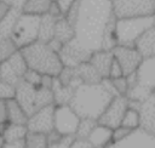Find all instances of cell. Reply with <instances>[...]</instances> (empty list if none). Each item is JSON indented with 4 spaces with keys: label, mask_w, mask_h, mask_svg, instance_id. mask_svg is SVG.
Here are the masks:
<instances>
[{
    "label": "cell",
    "mask_w": 155,
    "mask_h": 148,
    "mask_svg": "<svg viewBox=\"0 0 155 148\" xmlns=\"http://www.w3.org/2000/svg\"><path fill=\"white\" fill-rule=\"evenodd\" d=\"M28 132L29 131H28L27 125L7 124L2 136H4L5 142H16V141H23L25 136L28 135Z\"/></svg>",
    "instance_id": "4316f807"
},
{
    "label": "cell",
    "mask_w": 155,
    "mask_h": 148,
    "mask_svg": "<svg viewBox=\"0 0 155 148\" xmlns=\"http://www.w3.org/2000/svg\"><path fill=\"white\" fill-rule=\"evenodd\" d=\"M115 19L113 1L78 0V13L73 24L75 40L91 53L102 50L104 34Z\"/></svg>",
    "instance_id": "6da1fadb"
},
{
    "label": "cell",
    "mask_w": 155,
    "mask_h": 148,
    "mask_svg": "<svg viewBox=\"0 0 155 148\" xmlns=\"http://www.w3.org/2000/svg\"><path fill=\"white\" fill-rule=\"evenodd\" d=\"M110 1H113V2H114V1H115V0H110Z\"/></svg>",
    "instance_id": "ee69618b"
},
{
    "label": "cell",
    "mask_w": 155,
    "mask_h": 148,
    "mask_svg": "<svg viewBox=\"0 0 155 148\" xmlns=\"http://www.w3.org/2000/svg\"><path fill=\"white\" fill-rule=\"evenodd\" d=\"M0 79H1V78H0Z\"/></svg>",
    "instance_id": "7dc6e473"
},
{
    "label": "cell",
    "mask_w": 155,
    "mask_h": 148,
    "mask_svg": "<svg viewBox=\"0 0 155 148\" xmlns=\"http://www.w3.org/2000/svg\"><path fill=\"white\" fill-rule=\"evenodd\" d=\"M81 118L69 106H56L54 108V131L63 137H75Z\"/></svg>",
    "instance_id": "ba28073f"
},
{
    "label": "cell",
    "mask_w": 155,
    "mask_h": 148,
    "mask_svg": "<svg viewBox=\"0 0 155 148\" xmlns=\"http://www.w3.org/2000/svg\"><path fill=\"white\" fill-rule=\"evenodd\" d=\"M57 18L50 16L48 13L41 16L40 27H39V39L38 41L50 44L54 38V27Z\"/></svg>",
    "instance_id": "7402d4cb"
},
{
    "label": "cell",
    "mask_w": 155,
    "mask_h": 148,
    "mask_svg": "<svg viewBox=\"0 0 155 148\" xmlns=\"http://www.w3.org/2000/svg\"><path fill=\"white\" fill-rule=\"evenodd\" d=\"M138 84L155 90V58H145L137 69Z\"/></svg>",
    "instance_id": "e0dca14e"
},
{
    "label": "cell",
    "mask_w": 155,
    "mask_h": 148,
    "mask_svg": "<svg viewBox=\"0 0 155 148\" xmlns=\"http://www.w3.org/2000/svg\"><path fill=\"white\" fill-rule=\"evenodd\" d=\"M91 55L92 53L85 50L75 40V38L68 44L63 45V47L59 51V57L62 59V63L64 67H68V68H76L81 63L88 62L91 58Z\"/></svg>",
    "instance_id": "7c38bea8"
},
{
    "label": "cell",
    "mask_w": 155,
    "mask_h": 148,
    "mask_svg": "<svg viewBox=\"0 0 155 148\" xmlns=\"http://www.w3.org/2000/svg\"><path fill=\"white\" fill-rule=\"evenodd\" d=\"M22 15V8H17V7H11V10L8 11L7 16L4 18V21L0 23V36L2 39L5 38H10L11 32L18 19V17Z\"/></svg>",
    "instance_id": "484cf974"
},
{
    "label": "cell",
    "mask_w": 155,
    "mask_h": 148,
    "mask_svg": "<svg viewBox=\"0 0 155 148\" xmlns=\"http://www.w3.org/2000/svg\"><path fill=\"white\" fill-rule=\"evenodd\" d=\"M40 19V16L27 15L23 12L18 17L10 35V39L13 41L18 50H22L38 41Z\"/></svg>",
    "instance_id": "8992f818"
},
{
    "label": "cell",
    "mask_w": 155,
    "mask_h": 148,
    "mask_svg": "<svg viewBox=\"0 0 155 148\" xmlns=\"http://www.w3.org/2000/svg\"><path fill=\"white\" fill-rule=\"evenodd\" d=\"M154 1H155V0H154Z\"/></svg>",
    "instance_id": "bcb514c9"
},
{
    "label": "cell",
    "mask_w": 155,
    "mask_h": 148,
    "mask_svg": "<svg viewBox=\"0 0 155 148\" xmlns=\"http://www.w3.org/2000/svg\"><path fill=\"white\" fill-rule=\"evenodd\" d=\"M111 84L119 96H126L128 92V84L126 80V76H121L117 79H110Z\"/></svg>",
    "instance_id": "d6a6232c"
},
{
    "label": "cell",
    "mask_w": 155,
    "mask_h": 148,
    "mask_svg": "<svg viewBox=\"0 0 155 148\" xmlns=\"http://www.w3.org/2000/svg\"><path fill=\"white\" fill-rule=\"evenodd\" d=\"M76 69V74L81 79L82 84H87V85H93V84H99L102 82L103 78L98 74V72L93 68V66L90 62H85L81 63L79 67L75 68Z\"/></svg>",
    "instance_id": "cb8c5ba5"
},
{
    "label": "cell",
    "mask_w": 155,
    "mask_h": 148,
    "mask_svg": "<svg viewBox=\"0 0 155 148\" xmlns=\"http://www.w3.org/2000/svg\"><path fill=\"white\" fill-rule=\"evenodd\" d=\"M111 52L114 55V58L121 66L125 76L126 75H130V74H132L134 72H137V69L139 68L140 63L144 59L136 47L119 46L117 45Z\"/></svg>",
    "instance_id": "4fadbf2b"
},
{
    "label": "cell",
    "mask_w": 155,
    "mask_h": 148,
    "mask_svg": "<svg viewBox=\"0 0 155 148\" xmlns=\"http://www.w3.org/2000/svg\"><path fill=\"white\" fill-rule=\"evenodd\" d=\"M25 82L33 85V86H41V80H42V75L31 70V69H28V72L25 73L24 75V79H23Z\"/></svg>",
    "instance_id": "836d02e7"
},
{
    "label": "cell",
    "mask_w": 155,
    "mask_h": 148,
    "mask_svg": "<svg viewBox=\"0 0 155 148\" xmlns=\"http://www.w3.org/2000/svg\"><path fill=\"white\" fill-rule=\"evenodd\" d=\"M8 124L7 121V103L6 101L0 99V125Z\"/></svg>",
    "instance_id": "74e56055"
},
{
    "label": "cell",
    "mask_w": 155,
    "mask_h": 148,
    "mask_svg": "<svg viewBox=\"0 0 155 148\" xmlns=\"http://www.w3.org/2000/svg\"><path fill=\"white\" fill-rule=\"evenodd\" d=\"M10 10H11V6L0 0V23H1V22L4 21V18L7 16V13H8Z\"/></svg>",
    "instance_id": "ab89813d"
},
{
    "label": "cell",
    "mask_w": 155,
    "mask_h": 148,
    "mask_svg": "<svg viewBox=\"0 0 155 148\" xmlns=\"http://www.w3.org/2000/svg\"><path fill=\"white\" fill-rule=\"evenodd\" d=\"M154 25L153 17L121 18L115 22V36L119 46L134 47L138 39Z\"/></svg>",
    "instance_id": "5b68a950"
},
{
    "label": "cell",
    "mask_w": 155,
    "mask_h": 148,
    "mask_svg": "<svg viewBox=\"0 0 155 148\" xmlns=\"http://www.w3.org/2000/svg\"><path fill=\"white\" fill-rule=\"evenodd\" d=\"M70 148H93V146L90 143L88 140H81V138H75L73 140Z\"/></svg>",
    "instance_id": "8d00e7d4"
},
{
    "label": "cell",
    "mask_w": 155,
    "mask_h": 148,
    "mask_svg": "<svg viewBox=\"0 0 155 148\" xmlns=\"http://www.w3.org/2000/svg\"><path fill=\"white\" fill-rule=\"evenodd\" d=\"M15 99L21 104L24 112L30 116L36 110L54 104L53 93L51 89L42 86H33L24 80L16 86V97Z\"/></svg>",
    "instance_id": "277c9868"
},
{
    "label": "cell",
    "mask_w": 155,
    "mask_h": 148,
    "mask_svg": "<svg viewBox=\"0 0 155 148\" xmlns=\"http://www.w3.org/2000/svg\"><path fill=\"white\" fill-rule=\"evenodd\" d=\"M140 129L155 136V90L140 104Z\"/></svg>",
    "instance_id": "9a60e30c"
},
{
    "label": "cell",
    "mask_w": 155,
    "mask_h": 148,
    "mask_svg": "<svg viewBox=\"0 0 155 148\" xmlns=\"http://www.w3.org/2000/svg\"><path fill=\"white\" fill-rule=\"evenodd\" d=\"M52 1H58V0H52Z\"/></svg>",
    "instance_id": "f6af8a7d"
},
{
    "label": "cell",
    "mask_w": 155,
    "mask_h": 148,
    "mask_svg": "<svg viewBox=\"0 0 155 148\" xmlns=\"http://www.w3.org/2000/svg\"><path fill=\"white\" fill-rule=\"evenodd\" d=\"M73 140H74V137H63L62 141H59L58 143H54V144H50L48 148H70Z\"/></svg>",
    "instance_id": "f35d334b"
},
{
    "label": "cell",
    "mask_w": 155,
    "mask_h": 148,
    "mask_svg": "<svg viewBox=\"0 0 155 148\" xmlns=\"http://www.w3.org/2000/svg\"><path fill=\"white\" fill-rule=\"evenodd\" d=\"M113 61H114V55L111 51L99 50L91 55V58L88 62L93 66V68L98 72V74L103 79H107L109 76V70Z\"/></svg>",
    "instance_id": "2e32d148"
},
{
    "label": "cell",
    "mask_w": 155,
    "mask_h": 148,
    "mask_svg": "<svg viewBox=\"0 0 155 148\" xmlns=\"http://www.w3.org/2000/svg\"><path fill=\"white\" fill-rule=\"evenodd\" d=\"M128 108V99L126 96H115L105 110L102 113L97 123L99 125L107 126L111 130L121 126L122 118Z\"/></svg>",
    "instance_id": "30bf717a"
},
{
    "label": "cell",
    "mask_w": 155,
    "mask_h": 148,
    "mask_svg": "<svg viewBox=\"0 0 155 148\" xmlns=\"http://www.w3.org/2000/svg\"><path fill=\"white\" fill-rule=\"evenodd\" d=\"M18 51L16 45L10 38L0 39V63L7 61L12 55H15Z\"/></svg>",
    "instance_id": "4dcf8cb0"
},
{
    "label": "cell",
    "mask_w": 155,
    "mask_h": 148,
    "mask_svg": "<svg viewBox=\"0 0 155 148\" xmlns=\"http://www.w3.org/2000/svg\"><path fill=\"white\" fill-rule=\"evenodd\" d=\"M51 90H52V93H53L54 106L70 104L71 98H73L74 92H75V89H73L71 86H64V85H62L57 78H54L53 85H52V89Z\"/></svg>",
    "instance_id": "44dd1931"
},
{
    "label": "cell",
    "mask_w": 155,
    "mask_h": 148,
    "mask_svg": "<svg viewBox=\"0 0 155 148\" xmlns=\"http://www.w3.org/2000/svg\"><path fill=\"white\" fill-rule=\"evenodd\" d=\"M142 57L145 58H155V28L151 27L148 29L136 42L134 46Z\"/></svg>",
    "instance_id": "ac0fdd59"
},
{
    "label": "cell",
    "mask_w": 155,
    "mask_h": 148,
    "mask_svg": "<svg viewBox=\"0 0 155 148\" xmlns=\"http://www.w3.org/2000/svg\"><path fill=\"white\" fill-rule=\"evenodd\" d=\"M54 104L44 107L31 114L28 119L27 127L29 132L48 135L54 130Z\"/></svg>",
    "instance_id": "8fae6325"
},
{
    "label": "cell",
    "mask_w": 155,
    "mask_h": 148,
    "mask_svg": "<svg viewBox=\"0 0 155 148\" xmlns=\"http://www.w3.org/2000/svg\"><path fill=\"white\" fill-rule=\"evenodd\" d=\"M111 138L113 130L107 126L97 124L87 140L93 146V148H108L111 144Z\"/></svg>",
    "instance_id": "ffe728a7"
},
{
    "label": "cell",
    "mask_w": 155,
    "mask_h": 148,
    "mask_svg": "<svg viewBox=\"0 0 155 148\" xmlns=\"http://www.w3.org/2000/svg\"><path fill=\"white\" fill-rule=\"evenodd\" d=\"M48 137L45 133L28 132L24 138V148H48Z\"/></svg>",
    "instance_id": "83f0119b"
},
{
    "label": "cell",
    "mask_w": 155,
    "mask_h": 148,
    "mask_svg": "<svg viewBox=\"0 0 155 148\" xmlns=\"http://www.w3.org/2000/svg\"><path fill=\"white\" fill-rule=\"evenodd\" d=\"M121 126L128 129V130H138L140 129V114H139V110L136 109V108H132V107H128L124 118H122V121H121Z\"/></svg>",
    "instance_id": "f1b7e54d"
},
{
    "label": "cell",
    "mask_w": 155,
    "mask_h": 148,
    "mask_svg": "<svg viewBox=\"0 0 155 148\" xmlns=\"http://www.w3.org/2000/svg\"><path fill=\"white\" fill-rule=\"evenodd\" d=\"M19 51L22 52L28 68L41 75L57 78L64 68L59 53L48 44L35 41Z\"/></svg>",
    "instance_id": "3957f363"
},
{
    "label": "cell",
    "mask_w": 155,
    "mask_h": 148,
    "mask_svg": "<svg viewBox=\"0 0 155 148\" xmlns=\"http://www.w3.org/2000/svg\"><path fill=\"white\" fill-rule=\"evenodd\" d=\"M1 1L6 2L11 7H17V8H22L25 2V0H1Z\"/></svg>",
    "instance_id": "b9f144b4"
},
{
    "label": "cell",
    "mask_w": 155,
    "mask_h": 148,
    "mask_svg": "<svg viewBox=\"0 0 155 148\" xmlns=\"http://www.w3.org/2000/svg\"><path fill=\"white\" fill-rule=\"evenodd\" d=\"M97 124H98L97 120H93V119H86V118L81 119L80 124H79V127H78V131L75 133V138L87 140Z\"/></svg>",
    "instance_id": "f546056e"
},
{
    "label": "cell",
    "mask_w": 155,
    "mask_h": 148,
    "mask_svg": "<svg viewBox=\"0 0 155 148\" xmlns=\"http://www.w3.org/2000/svg\"><path fill=\"white\" fill-rule=\"evenodd\" d=\"M7 103V121L8 124L15 125H27L28 123V114L21 107V104L16 99H10Z\"/></svg>",
    "instance_id": "603a6c76"
},
{
    "label": "cell",
    "mask_w": 155,
    "mask_h": 148,
    "mask_svg": "<svg viewBox=\"0 0 155 148\" xmlns=\"http://www.w3.org/2000/svg\"><path fill=\"white\" fill-rule=\"evenodd\" d=\"M51 4L52 0H25L22 7V12L27 15H34L41 17L48 13Z\"/></svg>",
    "instance_id": "d4e9b609"
},
{
    "label": "cell",
    "mask_w": 155,
    "mask_h": 148,
    "mask_svg": "<svg viewBox=\"0 0 155 148\" xmlns=\"http://www.w3.org/2000/svg\"><path fill=\"white\" fill-rule=\"evenodd\" d=\"M75 38V30L74 25L65 18L61 17L56 21V27H54V38L53 40L59 42L62 46L68 44Z\"/></svg>",
    "instance_id": "d6986e66"
},
{
    "label": "cell",
    "mask_w": 155,
    "mask_h": 148,
    "mask_svg": "<svg viewBox=\"0 0 155 148\" xmlns=\"http://www.w3.org/2000/svg\"><path fill=\"white\" fill-rule=\"evenodd\" d=\"M113 12L116 19L153 17L155 15L154 0H115L113 2Z\"/></svg>",
    "instance_id": "52a82bcc"
},
{
    "label": "cell",
    "mask_w": 155,
    "mask_h": 148,
    "mask_svg": "<svg viewBox=\"0 0 155 148\" xmlns=\"http://www.w3.org/2000/svg\"><path fill=\"white\" fill-rule=\"evenodd\" d=\"M121 76H125L124 74V70L121 68V66L119 64V62L114 58L111 66H110V70H109V79H117V78H121Z\"/></svg>",
    "instance_id": "d590c367"
},
{
    "label": "cell",
    "mask_w": 155,
    "mask_h": 148,
    "mask_svg": "<svg viewBox=\"0 0 155 148\" xmlns=\"http://www.w3.org/2000/svg\"><path fill=\"white\" fill-rule=\"evenodd\" d=\"M132 132V130H128L124 126H119L116 129L113 130V138H111V143H117L122 140H125L127 136H130V133Z\"/></svg>",
    "instance_id": "e575fe53"
},
{
    "label": "cell",
    "mask_w": 155,
    "mask_h": 148,
    "mask_svg": "<svg viewBox=\"0 0 155 148\" xmlns=\"http://www.w3.org/2000/svg\"><path fill=\"white\" fill-rule=\"evenodd\" d=\"M108 148H155V136L143 129L134 130L125 140L111 143Z\"/></svg>",
    "instance_id": "5bb4252c"
},
{
    "label": "cell",
    "mask_w": 155,
    "mask_h": 148,
    "mask_svg": "<svg viewBox=\"0 0 155 148\" xmlns=\"http://www.w3.org/2000/svg\"><path fill=\"white\" fill-rule=\"evenodd\" d=\"M15 97H16V86L7 81L0 80V99L7 102L10 99H15Z\"/></svg>",
    "instance_id": "1f68e13d"
},
{
    "label": "cell",
    "mask_w": 155,
    "mask_h": 148,
    "mask_svg": "<svg viewBox=\"0 0 155 148\" xmlns=\"http://www.w3.org/2000/svg\"><path fill=\"white\" fill-rule=\"evenodd\" d=\"M27 62L18 50L15 55H12L7 61L0 63V80L7 81L15 86H17L21 81H23L25 73L28 72Z\"/></svg>",
    "instance_id": "9c48e42d"
},
{
    "label": "cell",
    "mask_w": 155,
    "mask_h": 148,
    "mask_svg": "<svg viewBox=\"0 0 155 148\" xmlns=\"http://www.w3.org/2000/svg\"><path fill=\"white\" fill-rule=\"evenodd\" d=\"M2 148H24V140L16 142H5Z\"/></svg>",
    "instance_id": "60d3db41"
},
{
    "label": "cell",
    "mask_w": 155,
    "mask_h": 148,
    "mask_svg": "<svg viewBox=\"0 0 155 148\" xmlns=\"http://www.w3.org/2000/svg\"><path fill=\"white\" fill-rule=\"evenodd\" d=\"M153 21H154V25H153V27H154V28H155V15H154V16H153Z\"/></svg>",
    "instance_id": "7bdbcfd3"
},
{
    "label": "cell",
    "mask_w": 155,
    "mask_h": 148,
    "mask_svg": "<svg viewBox=\"0 0 155 148\" xmlns=\"http://www.w3.org/2000/svg\"><path fill=\"white\" fill-rule=\"evenodd\" d=\"M115 96L119 95L116 93L111 80L107 78L99 84L80 85L75 90L69 106L81 119L98 120Z\"/></svg>",
    "instance_id": "7a4b0ae2"
}]
</instances>
